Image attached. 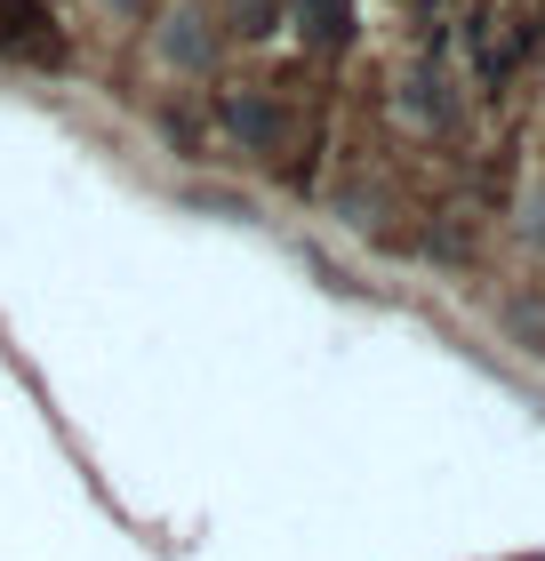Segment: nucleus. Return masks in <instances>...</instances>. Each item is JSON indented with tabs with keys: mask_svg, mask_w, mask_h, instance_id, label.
<instances>
[{
	"mask_svg": "<svg viewBox=\"0 0 545 561\" xmlns=\"http://www.w3.org/2000/svg\"><path fill=\"white\" fill-rule=\"evenodd\" d=\"M0 57L16 65H65V33L41 0H0Z\"/></svg>",
	"mask_w": 545,
	"mask_h": 561,
	"instance_id": "nucleus-1",
	"label": "nucleus"
},
{
	"mask_svg": "<svg viewBox=\"0 0 545 561\" xmlns=\"http://www.w3.org/2000/svg\"><path fill=\"white\" fill-rule=\"evenodd\" d=\"M297 24H305V33H314L321 48H345L353 9H345V0H297Z\"/></svg>",
	"mask_w": 545,
	"mask_h": 561,
	"instance_id": "nucleus-3",
	"label": "nucleus"
},
{
	"mask_svg": "<svg viewBox=\"0 0 545 561\" xmlns=\"http://www.w3.org/2000/svg\"><path fill=\"white\" fill-rule=\"evenodd\" d=\"M225 121H232V129H241L249 145H281V137H289V121H281V105H265V96H232V105H225Z\"/></svg>",
	"mask_w": 545,
	"mask_h": 561,
	"instance_id": "nucleus-2",
	"label": "nucleus"
}]
</instances>
